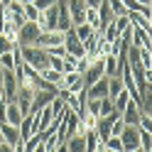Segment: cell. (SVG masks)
Here are the masks:
<instances>
[{
  "instance_id": "obj_1",
  "label": "cell",
  "mask_w": 152,
  "mask_h": 152,
  "mask_svg": "<svg viewBox=\"0 0 152 152\" xmlns=\"http://www.w3.org/2000/svg\"><path fill=\"white\" fill-rule=\"evenodd\" d=\"M22 49V61L25 64H30L32 69L37 71H44L47 66H49V56H47V52L42 49V47H20Z\"/></svg>"
},
{
  "instance_id": "obj_2",
  "label": "cell",
  "mask_w": 152,
  "mask_h": 152,
  "mask_svg": "<svg viewBox=\"0 0 152 152\" xmlns=\"http://www.w3.org/2000/svg\"><path fill=\"white\" fill-rule=\"evenodd\" d=\"M39 34H42V30L37 27V22H25L20 30H17V44L20 47H32Z\"/></svg>"
},
{
  "instance_id": "obj_3",
  "label": "cell",
  "mask_w": 152,
  "mask_h": 152,
  "mask_svg": "<svg viewBox=\"0 0 152 152\" xmlns=\"http://www.w3.org/2000/svg\"><path fill=\"white\" fill-rule=\"evenodd\" d=\"M118 137H120L123 152H130V150H137L140 147V128L137 125H125Z\"/></svg>"
},
{
  "instance_id": "obj_4",
  "label": "cell",
  "mask_w": 152,
  "mask_h": 152,
  "mask_svg": "<svg viewBox=\"0 0 152 152\" xmlns=\"http://www.w3.org/2000/svg\"><path fill=\"white\" fill-rule=\"evenodd\" d=\"M130 47H135V49H140V47H145V49H152V34L140 30V27L130 25V37H128Z\"/></svg>"
},
{
  "instance_id": "obj_5",
  "label": "cell",
  "mask_w": 152,
  "mask_h": 152,
  "mask_svg": "<svg viewBox=\"0 0 152 152\" xmlns=\"http://www.w3.org/2000/svg\"><path fill=\"white\" fill-rule=\"evenodd\" d=\"M66 10H69V17H71L74 27L86 22V3L83 0H66Z\"/></svg>"
},
{
  "instance_id": "obj_6",
  "label": "cell",
  "mask_w": 152,
  "mask_h": 152,
  "mask_svg": "<svg viewBox=\"0 0 152 152\" xmlns=\"http://www.w3.org/2000/svg\"><path fill=\"white\" fill-rule=\"evenodd\" d=\"M64 49L69 56H74V59H81V56H86V49H83V44L74 37V32H64Z\"/></svg>"
},
{
  "instance_id": "obj_7",
  "label": "cell",
  "mask_w": 152,
  "mask_h": 152,
  "mask_svg": "<svg viewBox=\"0 0 152 152\" xmlns=\"http://www.w3.org/2000/svg\"><path fill=\"white\" fill-rule=\"evenodd\" d=\"M54 98H56V91H47V88L34 91V96H32V106H30V115H32V113H37L39 108H44L47 103H52Z\"/></svg>"
},
{
  "instance_id": "obj_8",
  "label": "cell",
  "mask_w": 152,
  "mask_h": 152,
  "mask_svg": "<svg viewBox=\"0 0 152 152\" xmlns=\"http://www.w3.org/2000/svg\"><path fill=\"white\" fill-rule=\"evenodd\" d=\"M3 93H5V103H10V101H15L17 98V79H15V71H5V76H3Z\"/></svg>"
},
{
  "instance_id": "obj_9",
  "label": "cell",
  "mask_w": 152,
  "mask_h": 152,
  "mask_svg": "<svg viewBox=\"0 0 152 152\" xmlns=\"http://www.w3.org/2000/svg\"><path fill=\"white\" fill-rule=\"evenodd\" d=\"M56 44H64V32H59V30L42 32L39 37H37V42H34V47H42V49H47V47H56Z\"/></svg>"
},
{
  "instance_id": "obj_10",
  "label": "cell",
  "mask_w": 152,
  "mask_h": 152,
  "mask_svg": "<svg viewBox=\"0 0 152 152\" xmlns=\"http://www.w3.org/2000/svg\"><path fill=\"white\" fill-rule=\"evenodd\" d=\"M140 106H137V103L135 101H128L125 103V108H123V113H120V118H123V123H125V125H137V120H140Z\"/></svg>"
},
{
  "instance_id": "obj_11",
  "label": "cell",
  "mask_w": 152,
  "mask_h": 152,
  "mask_svg": "<svg viewBox=\"0 0 152 152\" xmlns=\"http://www.w3.org/2000/svg\"><path fill=\"white\" fill-rule=\"evenodd\" d=\"M25 115H22V110H20V106H17L15 101H10V103H5V123L7 125H20V120H22Z\"/></svg>"
},
{
  "instance_id": "obj_12",
  "label": "cell",
  "mask_w": 152,
  "mask_h": 152,
  "mask_svg": "<svg viewBox=\"0 0 152 152\" xmlns=\"http://www.w3.org/2000/svg\"><path fill=\"white\" fill-rule=\"evenodd\" d=\"M0 135H3V142L10 145V147L20 142V130L15 125H7V123H0Z\"/></svg>"
},
{
  "instance_id": "obj_13",
  "label": "cell",
  "mask_w": 152,
  "mask_h": 152,
  "mask_svg": "<svg viewBox=\"0 0 152 152\" xmlns=\"http://www.w3.org/2000/svg\"><path fill=\"white\" fill-rule=\"evenodd\" d=\"M39 74H42V79L49 83V86H54L56 91H61V88H64V83H61V81H64V74H61V71L49 69V66H47V69H44V71H39Z\"/></svg>"
},
{
  "instance_id": "obj_14",
  "label": "cell",
  "mask_w": 152,
  "mask_h": 152,
  "mask_svg": "<svg viewBox=\"0 0 152 152\" xmlns=\"http://www.w3.org/2000/svg\"><path fill=\"white\" fill-rule=\"evenodd\" d=\"M103 74H106V79L108 76H118V59L113 54H108V56H103Z\"/></svg>"
},
{
  "instance_id": "obj_15",
  "label": "cell",
  "mask_w": 152,
  "mask_h": 152,
  "mask_svg": "<svg viewBox=\"0 0 152 152\" xmlns=\"http://www.w3.org/2000/svg\"><path fill=\"white\" fill-rule=\"evenodd\" d=\"M120 91H123V81H120V76H108V93H106V98L113 101Z\"/></svg>"
},
{
  "instance_id": "obj_16",
  "label": "cell",
  "mask_w": 152,
  "mask_h": 152,
  "mask_svg": "<svg viewBox=\"0 0 152 152\" xmlns=\"http://www.w3.org/2000/svg\"><path fill=\"white\" fill-rule=\"evenodd\" d=\"M66 150L69 152H86V147H83V135H74L66 140Z\"/></svg>"
},
{
  "instance_id": "obj_17",
  "label": "cell",
  "mask_w": 152,
  "mask_h": 152,
  "mask_svg": "<svg viewBox=\"0 0 152 152\" xmlns=\"http://www.w3.org/2000/svg\"><path fill=\"white\" fill-rule=\"evenodd\" d=\"M130 101V96H128V91L125 88H123L120 93H118V96L115 98H113L110 103H113V110H118V113H123V108H125V103Z\"/></svg>"
},
{
  "instance_id": "obj_18",
  "label": "cell",
  "mask_w": 152,
  "mask_h": 152,
  "mask_svg": "<svg viewBox=\"0 0 152 152\" xmlns=\"http://www.w3.org/2000/svg\"><path fill=\"white\" fill-rule=\"evenodd\" d=\"M22 15H25V20H27V22H37V17H39V10H37L32 3H25V5H22Z\"/></svg>"
},
{
  "instance_id": "obj_19",
  "label": "cell",
  "mask_w": 152,
  "mask_h": 152,
  "mask_svg": "<svg viewBox=\"0 0 152 152\" xmlns=\"http://www.w3.org/2000/svg\"><path fill=\"white\" fill-rule=\"evenodd\" d=\"M86 25H91L93 30H101V22H98V10L96 7H86Z\"/></svg>"
},
{
  "instance_id": "obj_20",
  "label": "cell",
  "mask_w": 152,
  "mask_h": 152,
  "mask_svg": "<svg viewBox=\"0 0 152 152\" xmlns=\"http://www.w3.org/2000/svg\"><path fill=\"white\" fill-rule=\"evenodd\" d=\"M137 59H140V64L145 66V69H152V49L140 47V49H137Z\"/></svg>"
},
{
  "instance_id": "obj_21",
  "label": "cell",
  "mask_w": 152,
  "mask_h": 152,
  "mask_svg": "<svg viewBox=\"0 0 152 152\" xmlns=\"http://www.w3.org/2000/svg\"><path fill=\"white\" fill-rule=\"evenodd\" d=\"M108 3V7H110V12H113V17H123V15H128V10H125V5L120 3V0H106Z\"/></svg>"
},
{
  "instance_id": "obj_22",
  "label": "cell",
  "mask_w": 152,
  "mask_h": 152,
  "mask_svg": "<svg viewBox=\"0 0 152 152\" xmlns=\"http://www.w3.org/2000/svg\"><path fill=\"white\" fill-rule=\"evenodd\" d=\"M22 145H25V152H32L37 145H42V135H39V132H34V135H30L27 140H22Z\"/></svg>"
},
{
  "instance_id": "obj_23",
  "label": "cell",
  "mask_w": 152,
  "mask_h": 152,
  "mask_svg": "<svg viewBox=\"0 0 152 152\" xmlns=\"http://www.w3.org/2000/svg\"><path fill=\"white\" fill-rule=\"evenodd\" d=\"M137 128H140V130H147V132H152V113H140Z\"/></svg>"
},
{
  "instance_id": "obj_24",
  "label": "cell",
  "mask_w": 152,
  "mask_h": 152,
  "mask_svg": "<svg viewBox=\"0 0 152 152\" xmlns=\"http://www.w3.org/2000/svg\"><path fill=\"white\" fill-rule=\"evenodd\" d=\"M140 147L145 150V152H152V132L140 130Z\"/></svg>"
},
{
  "instance_id": "obj_25",
  "label": "cell",
  "mask_w": 152,
  "mask_h": 152,
  "mask_svg": "<svg viewBox=\"0 0 152 152\" xmlns=\"http://www.w3.org/2000/svg\"><path fill=\"white\" fill-rule=\"evenodd\" d=\"M113 25H115V30H118V32H125L128 27H130V20H128V15H123V17H113Z\"/></svg>"
},
{
  "instance_id": "obj_26",
  "label": "cell",
  "mask_w": 152,
  "mask_h": 152,
  "mask_svg": "<svg viewBox=\"0 0 152 152\" xmlns=\"http://www.w3.org/2000/svg\"><path fill=\"white\" fill-rule=\"evenodd\" d=\"M113 113V103H110V98H101V110H98V118L101 115H110Z\"/></svg>"
},
{
  "instance_id": "obj_27",
  "label": "cell",
  "mask_w": 152,
  "mask_h": 152,
  "mask_svg": "<svg viewBox=\"0 0 152 152\" xmlns=\"http://www.w3.org/2000/svg\"><path fill=\"white\" fill-rule=\"evenodd\" d=\"M106 150H123V145H120V137H115V135H110V137H106Z\"/></svg>"
},
{
  "instance_id": "obj_28",
  "label": "cell",
  "mask_w": 152,
  "mask_h": 152,
  "mask_svg": "<svg viewBox=\"0 0 152 152\" xmlns=\"http://www.w3.org/2000/svg\"><path fill=\"white\" fill-rule=\"evenodd\" d=\"M79 79H81V74H79V71H74V74H64V81H61V83H64V88H69L71 83H74V81H79Z\"/></svg>"
},
{
  "instance_id": "obj_29",
  "label": "cell",
  "mask_w": 152,
  "mask_h": 152,
  "mask_svg": "<svg viewBox=\"0 0 152 152\" xmlns=\"http://www.w3.org/2000/svg\"><path fill=\"white\" fill-rule=\"evenodd\" d=\"M34 7H37V10H47V7H52V5H56V0H34V3H32Z\"/></svg>"
},
{
  "instance_id": "obj_30",
  "label": "cell",
  "mask_w": 152,
  "mask_h": 152,
  "mask_svg": "<svg viewBox=\"0 0 152 152\" xmlns=\"http://www.w3.org/2000/svg\"><path fill=\"white\" fill-rule=\"evenodd\" d=\"M69 93H81V91H86V86H83V79H79V81H74L69 88H66Z\"/></svg>"
},
{
  "instance_id": "obj_31",
  "label": "cell",
  "mask_w": 152,
  "mask_h": 152,
  "mask_svg": "<svg viewBox=\"0 0 152 152\" xmlns=\"http://www.w3.org/2000/svg\"><path fill=\"white\" fill-rule=\"evenodd\" d=\"M61 64H64V56H49V69L61 71Z\"/></svg>"
},
{
  "instance_id": "obj_32",
  "label": "cell",
  "mask_w": 152,
  "mask_h": 152,
  "mask_svg": "<svg viewBox=\"0 0 152 152\" xmlns=\"http://www.w3.org/2000/svg\"><path fill=\"white\" fill-rule=\"evenodd\" d=\"M12 47H15L12 42H7V39H5V37H3V34H0V54H5V52H10V49H12Z\"/></svg>"
},
{
  "instance_id": "obj_33",
  "label": "cell",
  "mask_w": 152,
  "mask_h": 152,
  "mask_svg": "<svg viewBox=\"0 0 152 152\" xmlns=\"http://www.w3.org/2000/svg\"><path fill=\"white\" fill-rule=\"evenodd\" d=\"M83 3H86V7H98L103 0H83Z\"/></svg>"
},
{
  "instance_id": "obj_34",
  "label": "cell",
  "mask_w": 152,
  "mask_h": 152,
  "mask_svg": "<svg viewBox=\"0 0 152 152\" xmlns=\"http://www.w3.org/2000/svg\"><path fill=\"white\" fill-rule=\"evenodd\" d=\"M12 152H25V145H22V140L17 142V145H12Z\"/></svg>"
},
{
  "instance_id": "obj_35",
  "label": "cell",
  "mask_w": 152,
  "mask_h": 152,
  "mask_svg": "<svg viewBox=\"0 0 152 152\" xmlns=\"http://www.w3.org/2000/svg\"><path fill=\"white\" fill-rule=\"evenodd\" d=\"M0 123H5V103L0 106Z\"/></svg>"
},
{
  "instance_id": "obj_36",
  "label": "cell",
  "mask_w": 152,
  "mask_h": 152,
  "mask_svg": "<svg viewBox=\"0 0 152 152\" xmlns=\"http://www.w3.org/2000/svg\"><path fill=\"white\" fill-rule=\"evenodd\" d=\"M0 152H12V147H10V145H5V142H3V145H0Z\"/></svg>"
},
{
  "instance_id": "obj_37",
  "label": "cell",
  "mask_w": 152,
  "mask_h": 152,
  "mask_svg": "<svg viewBox=\"0 0 152 152\" xmlns=\"http://www.w3.org/2000/svg\"><path fill=\"white\" fill-rule=\"evenodd\" d=\"M5 103V93H3V88H0V106Z\"/></svg>"
},
{
  "instance_id": "obj_38",
  "label": "cell",
  "mask_w": 152,
  "mask_h": 152,
  "mask_svg": "<svg viewBox=\"0 0 152 152\" xmlns=\"http://www.w3.org/2000/svg\"><path fill=\"white\" fill-rule=\"evenodd\" d=\"M135 3H140V5H150L152 0H135Z\"/></svg>"
},
{
  "instance_id": "obj_39",
  "label": "cell",
  "mask_w": 152,
  "mask_h": 152,
  "mask_svg": "<svg viewBox=\"0 0 152 152\" xmlns=\"http://www.w3.org/2000/svg\"><path fill=\"white\" fill-rule=\"evenodd\" d=\"M12 3H20V5H25V3H27V0H12Z\"/></svg>"
},
{
  "instance_id": "obj_40",
  "label": "cell",
  "mask_w": 152,
  "mask_h": 152,
  "mask_svg": "<svg viewBox=\"0 0 152 152\" xmlns=\"http://www.w3.org/2000/svg\"><path fill=\"white\" fill-rule=\"evenodd\" d=\"M0 145H3V135H0Z\"/></svg>"
},
{
  "instance_id": "obj_41",
  "label": "cell",
  "mask_w": 152,
  "mask_h": 152,
  "mask_svg": "<svg viewBox=\"0 0 152 152\" xmlns=\"http://www.w3.org/2000/svg\"><path fill=\"white\" fill-rule=\"evenodd\" d=\"M27 3H34V0H27Z\"/></svg>"
}]
</instances>
